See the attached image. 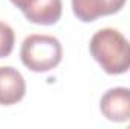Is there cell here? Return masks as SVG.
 Returning <instances> with one entry per match:
<instances>
[{
    "mask_svg": "<svg viewBox=\"0 0 130 129\" xmlns=\"http://www.w3.org/2000/svg\"><path fill=\"white\" fill-rule=\"evenodd\" d=\"M101 114L117 123L130 120V88L117 87L107 90L100 100Z\"/></svg>",
    "mask_w": 130,
    "mask_h": 129,
    "instance_id": "obj_4",
    "label": "cell"
},
{
    "mask_svg": "<svg viewBox=\"0 0 130 129\" xmlns=\"http://www.w3.org/2000/svg\"><path fill=\"white\" fill-rule=\"evenodd\" d=\"M26 94V82L14 67H0V105L18 103Z\"/></svg>",
    "mask_w": 130,
    "mask_h": 129,
    "instance_id": "obj_6",
    "label": "cell"
},
{
    "mask_svg": "<svg viewBox=\"0 0 130 129\" xmlns=\"http://www.w3.org/2000/svg\"><path fill=\"white\" fill-rule=\"evenodd\" d=\"M127 0H71L74 15L83 21L91 23L100 17L120 12Z\"/></svg>",
    "mask_w": 130,
    "mask_h": 129,
    "instance_id": "obj_5",
    "label": "cell"
},
{
    "mask_svg": "<svg viewBox=\"0 0 130 129\" xmlns=\"http://www.w3.org/2000/svg\"><path fill=\"white\" fill-rule=\"evenodd\" d=\"M24 17L35 24H56L62 15V0H11Z\"/></svg>",
    "mask_w": 130,
    "mask_h": 129,
    "instance_id": "obj_3",
    "label": "cell"
},
{
    "mask_svg": "<svg viewBox=\"0 0 130 129\" xmlns=\"http://www.w3.org/2000/svg\"><path fill=\"white\" fill-rule=\"evenodd\" d=\"M20 58L30 71L45 73L62 61V46L59 40L52 35H29L21 44Z\"/></svg>",
    "mask_w": 130,
    "mask_h": 129,
    "instance_id": "obj_2",
    "label": "cell"
},
{
    "mask_svg": "<svg viewBox=\"0 0 130 129\" xmlns=\"http://www.w3.org/2000/svg\"><path fill=\"white\" fill-rule=\"evenodd\" d=\"M14 44H15V33L12 28L8 23L0 21V59L8 58L12 53Z\"/></svg>",
    "mask_w": 130,
    "mask_h": 129,
    "instance_id": "obj_7",
    "label": "cell"
},
{
    "mask_svg": "<svg viewBox=\"0 0 130 129\" xmlns=\"http://www.w3.org/2000/svg\"><path fill=\"white\" fill-rule=\"evenodd\" d=\"M91 56L107 74H123L130 70V41L112 28L100 29L89 41Z\"/></svg>",
    "mask_w": 130,
    "mask_h": 129,
    "instance_id": "obj_1",
    "label": "cell"
}]
</instances>
